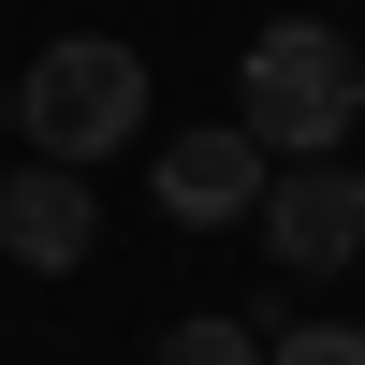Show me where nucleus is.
<instances>
[{
    "mask_svg": "<svg viewBox=\"0 0 365 365\" xmlns=\"http://www.w3.org/2000/svg\"><path fill=\"white\" fill-rule=\"evenodd\" d=\"M234 117L263 132V161H322V146H351V117H365V44L322 29V15L249 29V58H234Z\"/></svg>",
    "mask_w": 365,
    "mask_h": 365,
    "instance_id": "1",
    "label": "nucleus"
},
{
    "mask_svg": "<svg viewBox=\"0 0 365 365\" xmlns=\"http://www.w3.org/2000/svg\"><path fill=\"white\" fill-rule=\"evenodd\" d=\"M15 132H29V161H117V146L146 132V58L117 44V29H58L44 58L15 73Z\"/></svg>",
    "mask_w": 365,
    "mask_h": 365,
    "instance_id": "2",
    "label": "nucleus"
},
{
    "mask_svg": "<svg viewBox=\"0 0 365 365\" xmlns=\"http://www.w3.org/2000/svg\"><path fill=\"white\" fill-rule=\"evenodd\" d=\"M263 249H278L292 278H336V263L365 249V161L322 146L307 175H263Z\"/></svg>",
    "mask_w": 365,
    "mask_h": 365,
    "instance_id": "3",
    "label": "nucleus"
},
{
    "mask_svg": "<svg viewBox=\"0 0 365 365\" xmlns=\"http://www.w3.org/2000/svg\"><path fill=\"white\" fill-rule=\"evenodd\" d=\"M161 205H175L190 234L249 220V205H263V132H249V117H220V132H175V146H161Z\"/></svg>",
    "mask_w": 365,
    "mask_h": 365,
    "instance_id": "4",
    "label": "nucleus"
},
{
    "mask_svg": "<svg viewBox=\"0 0 365 365\" xmlns=\"http://www.w3.org/2000/svg\"><path fill=\"white\" fill-rule=\"evenodd\" d=\"M88 234H103V220H88V175H73V161L0 175V249H15V263H44V278H58V263H88Z\"/></svg>",
    "mask_w": 365,
    "mask_h": 365,
    "instance_id": "5",
    "label": "nucleus"
},
{
    "mask_svg": "<svg viewBox=\"0 0 365 365\" xmlns=\"http://www.w3.org/2000/svg\"><path fill=\"white\" fill-rule=\"evenodd\" d=\"M161 365H263V322H234V307H190V322H161Z\"/></svg>",
    "mask_w": 365,
    "mask_h": 365,
    "instance_id": "6",
    "label": "nucleus"
},
{
    "mask_svg": "<svg viewBox=\"0 0 365 365\" xmlns=\"http://www.w3.org/2000/svg\"><path fill=\"white\" fill-rule=\"evenodd\" d=\"M263 365H365V322H292V336H263Z\"/></svg>",
    "mask_w": 365,
    "mask_h": 365,
    "instance_id": "7",
    "label": "nucleus"
},
{
    "mask_svg": "<svg viewBox=\"0 0 365 365\" xmlns=\"http://www.w3.org/2000/svg\"><path fill=\"white\" fill-rule=\"evenodd\" d=\"M0 132H15V88H0Z\"/></svg>",
    "mask_w": 365,
    "mask_h": 365,
    "instance_id": "8",
    "label": "nucleus"
}]
</instances>
